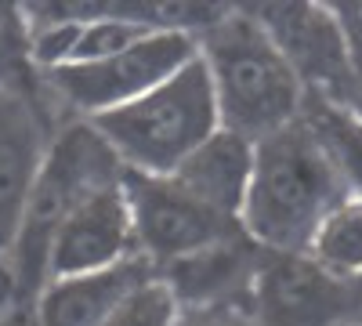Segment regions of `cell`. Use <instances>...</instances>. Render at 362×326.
Masks as SVG:
<instances>
[{"label":"cell","instance_id":"d6986e66","mask_svg":"<svg viewBox=\"0 0 362 326\" xmlns=\"http://www.w3.org/2000/svg\"><path fill=\"white\" fill-rule=\"evenodd\" d=\"M0 326H37V322H33V312L29 308L11 305L8 312H0Z\"/></svg>","mask_w":362,"mask_h":326},{"label":"cell","instance_id":"9c48e42d","mask_svg":"<svg viewBox=\"0 0 362 326\" xmlns=\"http://www.w3.org/2000/svg\"><path fill=\"white\" fill-rule=\"evenodd\" d=\"M348 286L308 254H272L250 276L254 315L261 326H334L351 308Z\"/></svg>","mask_w":362,"mask_h":326},{"label":"cell","instance_id":"52a82bcc","mask_svg":"<svg viewBox=\"0 0 362 326\" xmlns=\"http://www.w3.org/2000/svg\"><path fill=\"white\" fill-rule=\"evenodd\" d=\"M250 18L264 29L283 54V62L293 69L300 87H322L334 105H348L351 95V54L344 29L329 4H261L250 8Z\"/></svg>","mask_w":362,"mask_h":326},{"label":"cell","instance_id":"e0dca14e","mask_svg":"<svg viewBox=\"0 0 362 326\" xmlns=\"http://www.w3.org/2000/svg\"><path fill=\"white\" fill-rule=\"evenodd\" d=\"M334 15L344 29L348 54H351V95L344 109L362 120V4H334Z\"/></svg>","mask_w":362,"mask_h":326},{"label":"cell","instance_id":"7a4b0ae2","mask_svg":"<svg viewBox=\"0 0 362 326\" xmlns=\"http://www.w3.org/2000/svg\"><path fill=\"white\" fill-rule=\"evenodd\" d=\"M196 44L225 131L257 145L300 116L305 87L250 11H228L218 25L196 37Z\"/></svg>","mask_w":362,"mask_h":326},{"label":"cell","instance_id":"9a60e30c","mask_svg":"<svg viewBox=\"0 0 362 326\" xmlns=\"http://www.w3.org/2000/svg\"><path fill=\"white\" fill-rule=\"evenodd\" d=\"M322 149L334 160L341 182L348 185L351 196H362V120L341 105H322L312 120H305Z\"/></svg>","mask_w":362,"mask_h":326},{"label":"cell","instance_id":"ffe728a7","mask_svg":"<svg viewBox=\"0 0 362 326\" xmlns=\"http://www.w3.org/2000/svg\"><path fill=\"white\" fill-rule=\"evenodd\" d=\"M358 326H362V322H358Z\"/></svg>","mask_w":362,"mask_h":326},{"label":"cell","instance_id":"5b68a950","mask_svg":"<svg viewBox=\"0 0 362 326\" xmlns=\"http://www.w3.org/2000/svg\"><path fill=\"white\" fill-rule=\"evenodd\" d=\"M196 54L199 44L189 33H145L141 40L102 58V62L51 69L47 80L73 109H80L87 120H95L102 112H112L148 95L181 66H189Z\"/></svg>","mask_w":362,"mask_h":326},{"label":"cell","instance_id":"2e32d148","mask_svg":"<svg viewBox=\"0 0 362 326\" xmlns=\"http://www.w3.org/2000/svg\"><path fill=\"white\" fill-rule=\"evenodd\" d=\"M177 312H181V305L174 301L167 283L148 276L112 308V315L102 326H174Z\"/></svg>","mask_w":362,"mask_h":326},{"label":"cell","instance_id":"277c9868","mask_svg":"<svg viewBox=\"0 0 362 326\" xmlns=\"http://www.w3.org/2000/svg\"><path fill=\"white\" fill-rule=\"evenodd\" d=\"M119 174L124 170H119L116 153L90 124H76L47 145L37 185L29 192V203L22 211L18 235L8 250L15 257V283L18 286L40 290L47 283V247H51L54 228L62 225V218L87 192L116 182Z\"/></svg>","mask_w":362,"mask_h":326},{"label":"cell","instance_id":"ba28073f","mask_svg":"<svg viewBox=\"0 0 362 326\" xmlns=\"http://www.w3.org/2000/svg\"><path fill=\"white\" fill-rule=\"evenodd\" d=\"M138 254L131 211L119 177L95 192H87L54 228L47 247V279L90 276L116 269Z\"/></svg>","mask_w":362,"mask_h":326},{"label":"cell","instance_id":"8fae6325","mask_svg":"<svg viewBox=\"0 0 362 326\" xmlns=\"http://www.w3.org/2000/svg\"><path fill=\"white\" fill-rule=\"evenodd\" d=\"M250 167H254V141L218 127L203 145H196L189 160L170 177L214 214L235 221L247 196Z\"/></svg>","mask_w":362,"mask_h":326},{"label":"cell","instance_id":"30bf717a","mask_svg":"<svg viewBox=\"0 0 362 326\" xmlns=\"http://www.w3.org/2000/svg\"><path fill=\"white\" fill-rule=\"evenodd\" d=\"M47 156L44 124L25 98L0 87V254H8Z\"/></svg>","mask_w":362,"mask_h":326},{"label":"cell","instance_id":"4fadbf2b","mask_svg":"<svg viewBox=\"0 0 362 326\" xmlns=\"http://www.w3.org/2000/svg\"><path fill=\"white\" fill-rule=\"evenodd\" d=\"M305 254L334 279H362V196L348 192L341 203L329 206V214L312 232Z\"/></svg>","mask_w":362,"mask_h":326},{"label":"cell","instance_id":"6da1fadb","mask_svg":"<svg viewBox=\"0 0 362 326\" xmlns=\"http://www.w3.org/2000/svg\"><path fill=\"white\" fill-rule=\"evenodd\" d=\"M348 185L305 120L254 145V167L235 225L268 254H305L312 232Z\"/></svg>","mask_w":362,"mask_h":326},{"label":"cell","instance_id":"3957f363","mask_svg":"<svg viewBox=\"0 0 362 326\" xmlns=\"http://www.w3.org/2000/svg\"><path fill=\"white\" fill-rule=\"evenodd\" d=\"M87 124L105 138L124 170L153 177L174 174L196 145H203L221 127L214 87L199 54L148 95Z\"/></svg>","mask_w":362,"mask_h":326},{"label":"cell","instance_id":"ac0fdd59","mask_svg":"<svg viewBox=\"0 0 362 326\" xmlns=\"http://www.w3.org/2000/svg\"><path fill=\"white\" fill-rule=\"evenodd\" d=\"M174 326H235V322H228V319H221V315H214V312H206V308H196L192 315H181V312H177Z\"/></svg>","mask_w":362,"mask_h":326},{"label":"cell","instance_id":"8992f818","mask_svg":"<svg viewBox=\"0 0 362 326\" xmlns=\"http://www.w3.org/2000/svg\"><path fill=\"white\" fill-rule=\"evenodd\" d=\"M119 185H124V196H127L134 247L148 257L177 261V257L206 250L232 235L235 221L203 206L170 174L153 177V174L124 170L119 174Z\"/></svg>","mask_w":362,"mask_h":326},{"label":"cell","instance_id":"7c38bea8","mask_svg":"<svg viewBox=\"0 0 362 326\" xmlns=\"http://www.w3.org/2000/svg\"><path fill=\"white\" fill-rule=\"evenodd\" d=\"M141 279H148V276L138 257L116 264V269H105V272L47 279L40 286L33 322L37 326H102L112 315V308Z\"/></svg>","mask_w":362,"mask_h":326},{"label":"cell","instance_id":"5bb4252c","mask_svg":"<svg viewBox=\"0 0 362 326\" xmlns=\"http://www.w3.org/2000/svg\"><path fill=\"white\" fill-rule=\"evenodd\" d=\"M243 269H247V261L239 254V247L221 240L206 250L170 261V279H163V283L174 293V301H181V298L203 301V298H218L225 286H232L243 276Z\"/></svg>","mask_w":362,"mask_h":326}]
</instances>
